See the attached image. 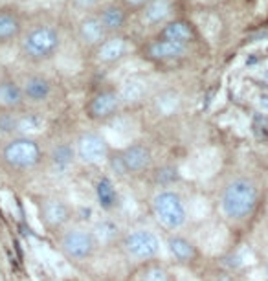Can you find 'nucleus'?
<instances>
[{
  "label": "nucleus",
  "instance_id": "nucleus-11",
  "mask_svg": "<svg viewBox=\"0 0 268 281\" xmlns=\"http://www.w3.org/2000/svg\"><path fill=\"white\" fill-rule=\"evenodd\" d=\"M129 52V41L122 35H108L98 48H96V57L103 65H114L122 61Z\"/></svg>",
  "mask_w": 268,
  "mask_h": 281
},
{
  "label": "nucleus",
  "instance_id": "nucleus-9",
  "mask_svg": "<svg viewBox=\"0 0 268 281\" xmlns=\"http://www.w3.org/2000/svg\"><path fill=\"white\" fill-rule=\"evenodd\" d=\"M118 158L123 173H144L153 164V152L144 144H130L118 154Z\"/></svg>",
  "mask_w": 268,
  "mask_h": 281
},
{
  "label": "nucleus",
  "instance_id": "nucleus-14",
  "mask_svg": "<svg viewBox=\"0 0 268 281\" xmlns=\"http://www.w3.org/2000/svg\"><path fill=\"white\" fill-rule=\"evenodd\" d=\"M77 33H79V39L83 41L86 46H98L108 37L107 30L103 28L100 17L98 15H90L83 19L79 22V28H77Z\"/></svg>",
  "mask_w": 268,
  "mask_h": 281
},
{
  "label": "nucleus",
  "instance_id": "nucleus-2",
  "mask_svg": "<svg viewBox=\"0 0 268 281\" xmlns=\"http://www.w3.org/2000/svg\"><path fill=\"white\" fill-rule=\"evenodd\" d=\"M61 48V31L52 24H37L24 33L21 52L26 59L42 63L52 59Z\"/></svg>",
  "mask_w": 268,
  "mask_h": 281
},
{
  "label": "nucleus",
  "instance_id": "nucleus-22",
  "mask_svg": "<svg viewBox=\"0 0 268 281\" xmlns=\"http://www.w3.org/2000/svg\"><path fill=\"white\" fill-rule=\"evenodd\" d=\"M96 195H98V202L103 210H114L118 206V191H116L114 184L108 178H100L96 184Z\"/></svg>",
  "mask_w": 268,
  "mask_h": 281
},
{
  "label": "nucleus",
  "instance_id": "nucleus-4",
  "mask_svg": "<svg viewBox=\"0 0 268 281\" xmlns=\"http://www.w3.org/2000/svg\"><path fill=\"white\" fill-rule=\"evenodd\" d=\"M41 147L30 136H15L2 147V160L11 169H31L41 162Z\"/></svg>",
  "mask_w": 268,
  "mask_h": 281
},
{
  "label": "nucleus",
  "instance_id": "nucleus-7",
  "mask_svg": "<svg viewBox=\"0 0 268 281\" xmlns=\"http://www.w3.org/2000/svg\"><path fill=\"white\" fill-rule=\"evenodd\" d=\"M76 156L86 166H100L108 158L107 140L98 132H84L76 142Z\"/></svg>",
  "mask_w": 268,
  "mask_h": 281
},
{
  "label": "nucleus",
  "instance_id": "nucleus-23",
  "mask_svg": "<svg viewBox=\"0 0 268 281\" xmlns=\"http://www.w3.org/2000/svg\"><path fill=\"white\" fill-rule=\"evenodd\" d=\"M167 248L178 261H191V259L197 256V250H195L191 241H187L186 237H180V236L169 237Z\"/></svg>",
  "mask_w": 268,
  "mask_h": 281
},
{
  "label": "nucleus",
  "instance_id": "nucleus-5",
  "mask_svg": "<svg viewBox=\"0 0 268 281\" xmlns=\"http://www.w3.org/2000/svg\"><path fill=\"white\" fill-rule=\"evenodd\" d=\"M98 241L92 230L68 228L59 237V250L70 261H88L96 254Z\"/></svg>",
  "mask_w": 268,
  "mask_h": 281
},
{
  "label": "nucleus",
  "instance_id": "nucleus-26",
  "mask_svg": "<svg viewBox=\"0 0 268 281\" xmlns=\"http://www.w3.org/2000/svg\"><path fill=\"white\" fill-rule=\"evenodd\" d=\"M178 108V96L173 92H164L160 98L156 99V110L160 114H175Z\"/></svg>",
  "mask_w": 268,
  "mask_h": 281
},
{
  "label": "nucleus",
  "instance_id": "nucleus-6",
  "mask_svg": "<svg viewBox=\"0 0 268 281\" xmlns=\"http://www.w3.org/2000/svg\"><path fill=\"white\" fill-rule=\"evenodd\" d=\"M122 248L134 261H151L160 254V239L151 230L140 228L123 237Z\"/></svg>",
  "mask_w": 268,
  "mask_h": 281
},
{
  "label": "nucleus",
  "instance_id": "nucleus-27",
  "mask_svg": "<svg viewBox=\"0 0 268 281\" xmlns=\"http://www.w3.org/2000/svg\"><path fill=\"white\" fill-rule=\"evenodd\" d=\"M178 178V175H176V169L171 166H165L162 167L160 171H158V175H156V180L160 184H164V186H167V184H173Z\"/></svg>",
  "mask_w": 268,
  "mask_h": 281
},
{
  "label": "nucleus",
  "instance_id": "nucleus-29",
  "mask_svg": "<svg viewBox=\"0 0 268 281\" xmlns=\"http://www.w3.org/2000/svg\"><path fill=\"white\" fill-rule=\"evenodd\" d=\"M76 2V6L77 8H81V9H92L100 0H74Z\"/></svg>",
  "mask_w": 268,
  "mask_h": 281
},
{
  "label": "nucleus",
  "instance_id": "nucleus-28",
  "mask_svg": "<svg viewBox=\"0 0 268 281\" xmlns=\"http://www.w3.org/2000/svg\"><path fill=\"white\" fill-rule=\"evenodd\" d=\"M144 281H169L167 272L162 266H151L145 274H144Z\"/></svg>",
  "mask_w": 268,
  "mask_h": 281
},
{
  "label": "nucleus",
  "instance_id": "nucleus-1",
  "mask_svg": "<svg viewBox=\"0 0 268 281\" xmlns=\"http://www.w3.org/2000/svg\"><path fill=\"white\" fill-rule=\"evenodd\" d=\"M259 200L257 186L245 176H237L224 186L221 195L222 213L231 220H245L250 217Z\"/></svg>",
  "mask_w": 268,
  "mask_h": 281
},
{
  "label": "nucleus",
  "instance_id": "nucleus-3",
  "mask_svg": "<svg viewBox=\"0 0 268 281\" xmlns=\"http://www.w3.org/2000/svg\"><path fill=\"white\" fill-rule=\"evenodd\" d=\"M153 212L158 222L167 230H180L187 220L184 198L173 190H162L154 195Z\"/></svg>",
  "mask_w": 268,
  "mask_h": 281
},
{
  "label": "nucleus",
  "instance_id": "nucleus-8",
  "mask_svg": "<svg viewBox=\"0 0 268 281\" xmlns=\"http://www.w3.org/2000/svg\"><path fill=\"white\" fill-rule=\"evenodd\" d=\"M39 215L48 230H61L70 220V206L59 197H44L39 204Z\"/></svg>",
  "mask_w": 268,
  "mask_h": 281
},
{
  "label": "nucleus",
  "instance_id": "nucleus-10",
  "mask_svg": "<svg viewBox=\"0 0 268 281\" xmlns=\"http://www.w3.org/2000/svg\"><path fill=\"white\" fill-rule=\"evenodd\" d=\"M122 98L116 90H103L98 96H94L88 103V116L98 122L112 120L120 108H122Z\"/></svg>",
  "mask_w": 268,
  "mask_h": 281
},
{
  "label": "nucleus",
  "instance_id": "nucleus-21",
  "mask_svg": "<svg viewBox=\"0 0 268 281\" xmlns=\"http://www.w3.org/2000/svg\"><path fill=\"white\" fill-rule=\"evenodd\" d=\"M22 22L13 11H0V43H8L21 35Z\"/></svg>",
  "mask_w": 268,
  "mask_h": 281
},
{
  "label": "nucleus",
  "instance_id": "nucleus-30",
  "mask_svg": "<svg viewBox=\"0 0 268 281\" xmlns=\"http://www.w3.org/2000/svg\"><path fill=\"white\" fill-rule=\"evenodd\" d=\"M129 6H132V8H144L149 0H125Z\"/></svg>",
  "mask_w": 268,
  "mask_h": 281
},
{
  "label": "nucleus",
  "instance_id": "nucleus-20",
  "mask_svg": "<svg viewBox=\"0 0 268 281\" xmlns=\"http://www.w3.org/2000/svg\"><path fill=\"white\" fill-rule=\"evenodd\" d=\"M120 98H122L123 105H132V103H138L142 99L145 98L147 94V83L140 77H132L129 81H125L123 86L118 90Z\"/></svg>",
  "mask_w": 268,
  "mask_h": 281
},
{
  "label": "nucleus",
  "instance_id": "nucleus-17",
  "mask_svg": "<svg viewBox=\"0 0 268 281\" xmlns=\"http://www.w3.org/2000/svg\"><path fill=\"white\" fill-rule=\"evenodd\" d=\"M171 2L169 0H149L142 8V19L147 24H162L171 17Z\"/></svg>",
  "mask_w": 268,
  "mask_h": 281
},
{
  "label": "nucleus",
  "instance_id": "nucleus-12",
  "mask_svg": "<svg viewBox=\"0 0 268 281\" xmlns=\"http://www.w3.org/2000/svg\"><path fill=\"white\" fill-rule=\"evenodd\" d=\"M186 53H187V44L167 41V39H158V41H153L151 44L147 46V55L153 61L158 63H169L182 59Z\"/></svg>",
  "mask_w": 268,
  "mask_h": 281
},
{
  "label": "nucleus",
  "instance_id": "nucleus-25",
  "mask_svg": "<svg viewBox=\"0 0 268 281\" xmlns=\"http://www.w3.org/2000/svg\"><path fill=\"white\" fill-rule=\"evenodd\" d=\"M44 127V118L41 114H17V136H28Z\"/></svg>",
  "mask_w": 268,
  "mask_h": 281
},
{
  "label": "nucleus",
  "instance_id": "nucleus-24",
  "mask_svg": "<svg viewBox=\"0 0 268 281\" xmlns=\"http://www.w3.org/2000/svg\"><path fill=\"white\" fill-rule=\"evenodd\" d=\"M94 236H96V241L98 244H110L114 243L116 239H120V226H118V222L112 219H103L100 220L98 224H96V228L92 230Z\"/></svg>",
  "mask_w": 268,
  "mask_h": 281
},
{
  "label": "nucleus",
  "instance_id": "nucleus-13",
  "mask_svg": "<svg viewBox=\"0 0 268 281\" xmlns=\"http://www.w3.org/2000/svg\"><path fill=\"white\" fill-rule=\"evenodd\" d=\"M24 92V99L28 103H44L52 96V83L50 79L41 74H31L26 76L21 83Z\"/></svg>",
  "mask_w": 268,
  "mask_h": 281
},
{
  "label": "nucleus",
  "instance_id": "nucleus-19",
  "mask_svg": "<svg viewBox=\"0 0 268 281\" xmlns=\"http://www.w3.org/2000/svg\"><path fill=\"white\" fill-rule=\"evenodd\" d=\"M162 39L167 41H175V43H182V44H189L195 37L193 28L186 21H171L162 28Z\"/></svg>",
  "mask_w": 268,
  "mask_h": 281
},
{
  "label": "nucleus",
  "instance_id": "nucleus-16",
  "mask_svg": "<svg viewBox=\"0 0 268 281\" xmlns=\"http://www.w3.org/2000/svg\"><path fill=\"white\" fill-rule=\"evenodd\" d=\"M98 17H100L101 24L107 30L108 35H116L125 26V22H127V11L120 4H107V6H103L101 11L98 13Z\"/></svg>",
  "mask_w": 268,
  "mask_h": 281
},
{
  "label": "nucleus",
  "instance_id": "nucleus-15",
  "mask_svg": "<svg viewBox=\"0 0 268 281\" xmlns=\"http://www.w3.org/2000/svg\"><path fill=\"white\" fill-rule=\"evenodd\" d=\"M26 103L21 83L13 79H2L0 81V107L8 112H15Z\"/></svg>",
  "mask_w": 268,
  "mask_h": 281
},
{
  "label": "nucleus",
  "instance_id": "nucleus-18",
  "mask_svg": "<svg viewBox=\"0 0 268 281\" xmlns=\"http://www.w3.org/2000/svg\"><path fill=\"white\" fill-rule=\"evenodd\" d=\"M76 158V147H72L70 144H57L50 151V164L54 167V171H59V173L68 171Z\"/></svg>",
  "mask_w": 268,
  "mask_h": 281
}]
</instances>
